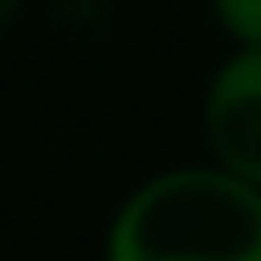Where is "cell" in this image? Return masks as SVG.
<instances>
[{
	"label": "cell",
	"mask_w": 261,
	"mask_h": 261,
	"mask_svg": "<svg viewBox=\"0 0 261 261\" xmlns=\"http://www.w3.org/2000/svg\"><path fill=\"white\" fill-rule=\"evenodd\" d=\"M107 261H261V187L224 165H171L112 213Z\"/></svg>",
	"instance_id": "cell-1"
},
{
	"label": "cell",
	"mask_w": 261,
	"mask_h": 261,
	"mask_svg": "<svg viewBox=\"0 0 261 261\" xmlns=\"http://www.w3.org/2000/svg\"><path fill=\"white\" fill-rule=\"evenodd\" d=\"M203 128L224 171L261 187V48H240L208 80Z\"/></svg>",
	"instance_id": "cell-2"
},
{
	"label": "cell",
	"mask_w": 261,
	"mask_h": 261,
	"mask_svg": "<svg viewBox=\"0 0 261 261\" xmlns=\"http://www.w3.org/2000/svg\"><path fill=\"white\" fill-rule=\"evenodd\" d=\"M213 11L240 38V48H261V0H213Z\"/></svg>",
	"instance_id": "cell-3"
}]
</instances>
